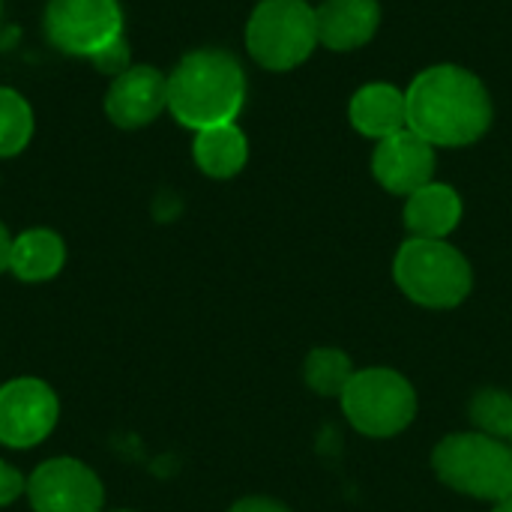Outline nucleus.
Masks as SVG:
<instances>
[{
    "label": "nucleus",
    "instance_id": "nucleus-1",
    "mask_svg": "<svg viewBox=\"0 0 512 512\" xmlns=\"http://www.w3.org/2000/svg\"><path fill=\"white\" fill-rule=\"evenodd\" d=\"M408 96V129L426 138L432 147H468L477 144L495 117L486 84L465 66L438 63L423 69Z\"/></svg>",
    "mask_w": 512,
    "mask_h": 512
},
{
    "label": "nucleus",
    "instance_id": "nucleus-2",
    "mask_svg": "<svg viewBox=\"0 0 512 512\" xmlns=\"http://www.w3.org/2000/svg\"><path fill=\"white\" fill-rule=\"evenodd\" d=\"M243 102L246 72L240 60L228 51H192L168 75V111L177 123L195 132L234 123Z\"/></svg>",
    "mask_w": 512,
    "mask_h": 512
},
{
    "label": "nucleus",
    "instance_id": "nucleus-3",
    "mask_svg": "<svg viewBox=\"0 0 512 512\" xmlns=\"http://www.w3.org/2000/svg\"><path fill=\"white\" fill-rule=\"evenodd\" d=\"M393 279L402 294L426 309H456L474 288L468 258L447 240L411 237L393 261Z\"/></svg>",
    "mask_w": 512,
    "mask_h": 512
},
{
    "label": "nucleus",
    "instance_id": "nucleus-4",
    "mask_svg": "<svg viewBox=\"0 0 512 512\" xmlns=\"http://www.w3.org/2000/svg\"><path fill=\"white\" fill-rule=\"evenodd\" d=\"M432 468L444 486L477 501H504L512 495V447L483 432L447 435L435 453Z\"/></svg>",
    "mask_w": 512,
    "mask_h": 512
},
{
    "label": "nucleus",
    "instance_id": "nucleus-5",
    "mask_svg": "<svg viewBox=\"0 0 512 512\" xmlns=\"http://www.w3.org/2000/svg\"><path fill=\"white\" fill-rule=\"evenodd\" d=\"M318 45V21L309 0H261L246 21V48L270 72L297 69Z\"/></svg>",
    "mask_w": 512,
    "mask_h": 512
},
{
    "label": "nucleus",
    "instance_id": "nucleus-6",
    "mask_svg": "<svg viewBox=\"0 0 512 512\" xmlns=\"http://www.w3.org/2000/svg\"><path fill=\"white\" fill-rule=\"evenodd\" d=\"M339 402L348 423L366 438H393L417 417V393L411 381L384 366L354 372Z\"/></svg>",
    "mask_w": 512,
    "mask_h": 512
},
{
    "label": "nucleus",
    "instance_id": "nucleus-7",
    "mask_svg": "<svg viewBox=\"0 0 512 512\" xmlns=\"http://www.w3.org/2000/svg\"><path fill=\"white\" fill-rule=\"evenodd\" d=\"M42 27L57 51L93 57L123 36V9L117 0H48Z\"/></svg>",
    "mask_w": 512,
    "mask_h": 512
},
{
    "label": "nucleus",
    "instance_id": "nucleus-8",
    "mask_svg": "<svg viewBox=\"0 0 512 512\" xmlns=\"http://www.w3.org/2000/svg\"><path fill=\"white\" fill-rule=\"evenodd\" d=\"M60 417L57 393L39 378H12L0 387V444L30 450L42 444Z\"/></svg>",
    "mask_w": 512,
    "mask_h": 512
},
{
    "label": "nucleus",
    "instance_id": "nucleus-9",
    "mask_svg": "<svg viewBox=\"0 0 512 512\" xmlns=\"http://www.w3.org/2000/svg\"><path fill=\"white\" fill-rule=\"evenodd\" d=\"M27 501L33 512H102V480L81 459L57 456L27 477Z\"/></svg>",
    "mask_w": 512,
    "mask_h": 512
},
{
    "label": "nucleus",
    "instance_id": "nucleus-10",
    "mask_svg": "<svg viewBox=\"0 0 512 512\" xmlns=\"http://www.w3.org/2000/svg\"><path fill=\"white\" fill-rule=\"evenodd\" d=\"M372 174L390 195H411L435 177V147L411 129L381 138L372 153Z\"/></svg>",
    "mask_w": 512,
    "mask_h": 512
},
{
    "label": "nucleus",
    "instance_id": "nucleus-11",
    "mask_svg": "<svg viewBox=\"0 0 512 512\" xmlns=\"http://www.w3.org/2000/svg\"><path fill=\"white\" fill-rule=\"evenodd\" d=\"M168 108V78L156 66H129L105 96V114L123 129H141Z\"/></svg>",
    "mask_w": 512,
    "mask_h": 512
},
{
    "label": "nucleus",
    "instance_id": "nucleus-12",
    "mask_svg": "<svg viewBox=\"0 0 512 512\" xmlns=\"http://www.w3.org/2000/svg\"><path fill=\"white\" fill-rule=\"evenodd\" d=\"M318 42L330 51H357L372 42L381 24L378 0H321L315 9Z\"/></svg>",
    "mask_w": 512,
    "mask_h": 512
},
{
    "label": "nucleus",
    "instance_id": "nucleus-13",
    "mask_svg": "<svg viewBox=\"0 0 512 512\" xmlns=\"http://www.w3.org/2000/svg\"><path fill=\"white\" fill-rule=\"evenodd\" d=\"M348 117L351 126L366 135V138H390L402 129H408V96L405 90L375 81V84H363L348 105Z\"/></svg>",
    "mask_w": 512,
    "mask_h": 512
},
{
    "label": "nucleus",
    "instance_id": "nucleus-14",
    "mask_svg": "<svg viewBox=\"0 0 512 512\" xmlns=\"http://www.w3.org/2000/svg\"><path fill=\"white\" fill-rule=\"evenodd\" d=\"M462 198L447 183H426L411 192L405 201V228L411 237L423 240H447L462 222Z\"/></svg>",
    "mask_w": 512,
    "mask_h": 512
},
{
    "label": "nucleus",
    "instance_id": "nucleus-15",
    "mask_svg": "<svg viewBox=\"0 0 512 512\" xmlns=\"http://www.w3.org/2000/svg\"><path fill=\"white\" fill-rule=\"evenodd\" d=\"M66 264V243L51 228H30L12 240L9 273L21 282H48Z\"/></svg>",
    "mask_w": 512,
    "mask_h": 512
},
{
    "label": "nucleus",
    "instance_id": "nucleus-16",
    "mask_svg": "<svg viewBox=\"0 0 512 512\" xmlns=\"http://www.w3.org/2000/svg\"><path fill=\"white\" fill-rule=\"evenodd\" d=\"M192 156H195V165L207 177L228 180V177L240 174L243 165L249 162V141L237 123L210 126V129L195 132Z\"/></svg>",
    "mask_w": 512,
    "mask_h": 512
},
{
    "label": "nucleus",
    "instance_id": "nucleus-17",
    "mask_svg": "<svg viewBox=\"0 0 512 512\" xmlns=\"http://www.w3.org/2000/svg\"><path fill=\"white\" fill-rule=\"evenodd\" d=\"M303 378H306L309 390L318 396H342L354 378V363L339 348H315L306 357Z\"/></svg>",
    "mask_w": 512,
    "mask_h": 512
},
{
    "label": "nucleus",
    "instance_id": "nucleus-18",
    "mask_svg": "<svg viewBox=\"0 0 512 512\" xmlns=\"http://www.w3.org/2000/svg\"><path fill=\"white\" fill-rule=\"evenodd\" d=\"M33 135V111L27 99L12 90L0 87V159L18 156Z\"/></svg>",
    "mask_w": 512,
    "mask_h": 512
},
{
    "label": "nucleus",
    "instance_id": "nucleus-19",
    "mask_svg": "<svg viewBox=\"0 0 512 512\" xmlns=\"http://www.w3.org/2000/svg\"><path fill=\"white\" fill-rule=\"evenodd\" d=\"M471 423L492 438H512V396L507 390H480L471 399Z\"/></svg>",
    "mask_w": 512,
    "mask_h": 512
},
{
    "label": "nucleus",
    "instance_id": "nucleus-20",
    "mask_svg": "<svg viewBox=\"0 0 512 512\" xmlns=\"http://www.w3.org/2000/svg\"><path fill=\"white\" fill-rule=\"evenodd\" d=\"M129 57H132V54H129V45H126V39L120 36V39H114L111 45H105L102 51H96L90 60H93V66H96L99 72L117 78L120 72L129 69Z\"/></svg>",
    "mask_w": 512,
    "mask_h": 512
},
{
    "label": "nucleus",
    "instance_id": "nucleus-21",
    "mask_svg": "<svg viewBox=\"0 0 512 512\" xmlns=\"http://www.w3.org/2000/svg\"><path fill=\"white\" fill-rule=\"evenodd\" d=\"M21 495H27V477L18 468H12L9 462L0 459V510L12 507Z\"/></svg>",
    "mask_w": 512,
    "mask_h": 512
},
{
    "label": "nucleus",
    "instance_id": "nucleus-22",
    "mask_svg": "<svg viewBox=\"0 0 512 512\" xmlns=\"http://www.w3.org/2000/svg\"><path fill=\"white\" fill-rule=\"evenodd\" d=\"M228 512H291L285 504L273 501V498H243L237 501Z\"/></svg>",
    "mask_w": 512,
    "mask_h": 512
},
{
    "label": "nucleus",
    "instance_id": "nucleus-23",
    "mask_svg": "<svg viewBox=\"0 0 512 512\" xmlns=\"http://www.w3.org/2000/svg\"><path fill=\"white\" fill-rule=\"evenodd\" d=\"M12 240H15V237H9V231H6V225L0 222V273H3V270H9V255H12Z\"/></svg>",
    "mask_w": 512,
    "mask_h": 512
},
{
    "label": "nucleus",
    "instance_id": "nucleus-24",
    "mask_svg": "<svg viewBox=\"0 0 512 512\" xmlns=\"http://www.w3.org/2000/svg\"><path fill=\"white\" fill-rule=\"evenodd\" d=\"M492 512H512V495L510 498H504V501H498V504H495V510Z\"/></svg>",
    "mask_w": 512,
    "mask_h": 512
},
{
    "label": "nucleus",
    "instance_id": "nucleus-25",
    "mask_svg": "<svg viewBox=\"0 0 512 512\" xmlns=\"http://www.w3.org/2000/svg\"><path fill=\"white\" fill-rule=\"evenodd\" d=\"M0 18H3V0H0Z\"/></svg>",
    "mask_w": 512,
    "mask_h": 512
},
{
    "label": "nucleus",
    "instance_id": "nucleus-26",
    "mask_svg": "<svg viewBox=\"0 0 512 512\" xmlns=\"http://www.w3.org/2000/svg\"><path fill=\"white\" fill-rule=\"evenodd\" d=\"M111 512H132V510H111Z\"/></svg>",
    "mask_w": 512,
    "mask_h": 512
}]
</instances>
